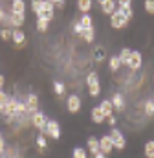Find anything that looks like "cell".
<instances>
[{
    "label": "cell",
    "instance_id": "2e32d148",
    "mask_svg": "<svg viewBox=\"0 0 154 158\" xmlns=\"http://www.w3.org/2000/svg\"><path fill=\"white\" fill-rule=\"evenodd\" d=\"M86 143H88V151H90L92 155H95V153H99V151H101V149H99V140H97L95 136H90Z\"/></svg>",
    "mask_w": 154,
    "mask_h": 158
},
{
    "label": "cell",
    "instance_id": "ffe728a7",
    "mask_svg": "<svg viewBox=\"0 0 154 158\" xmlns=\"http://www.w3.org/2000/svg\"><path fill=\"white\" fill-rule=\"evenodd\" d=\"M81 37L84 42H92L94 37H95V31H94V28H84L83 30V33H81Z\"/></svg>",
    "mask_w": 154,
    "mask_h": 158
},
{
    "label": "cell",
    "instance_id": "7c38bea8",
    "mask_svg": "<svg viewBox=\"0 0 154 158\" xmlns=\"http://www.w3.org/2000/svg\"><path fill=\"white\" fill-rule=\"evenodd\" d=\"M90 118H92V121L94 123H97V125H101L103 121H105V114H103V110L99 109V107H94L92 110H90Z\"/></svg>",
    "mask_w": 154,
    "mask_h": 158
},
{
    "label": "cell",
    "instance_id": "4dcf8cb0",
    "mask_svg": "<svg viewBox=\"0 0 154 158\" xmlns=\"http://www.w3.org/2000/svg\"><path fill=\"white\" fill-rule=\"evenodd\" d=\"M53 90H55V94H57V96H63L66 88H64V85H63L61 81H55V83H53Z\"/></svg>",
    "mask_w": 154,
    "mask_h": 158
},
{
    "label": "cell",
    "instance_id": "d6a6232c",
    "mask_svg": "<svg viewBox=\"0 0 154 158\" xmlns=\"http://www.w3.org/2000/svg\"><path fill=\"white\" fill-rule=\"evenodd\" d=\"M74 158H86V151L83 147H75L74 149Z\"/></svg>",
    "mask_w": 154,
    "mask_h": 158
},
{
    "label": "cell",
    "instance_id": "83f0119b",
    "mask_svg": "<svg viewBox=\"0 0 154 158\" xmlns=\"http://www.w3.org/2000/svg\"><path fill=\"white\" fill-rule=\"evenodd\" d=\"M42 4H44V0H31V9H33V13L35 15H40V9H42Z\"/></svg>",
    "mask_w": 154,
    "mask_h": 158
},
{
    "label": "cell",
    "instance_id": "ee69618b",
    "mask_svg": "<svg viewBox=\"0 0 154 158\" xmlns=\"http://www.w3.org/2000/svg\"><path fill=\"white\" fill-rule=\"evenodd\" d=\"M97 2H99V4H105V2H107V0H97Z\"/></svg>",
    "mask_w": 154,
    "mask_h": 158
},
{
    "label": "cell",
    "instance_id": "9a60e30c",
    "mask_svg": "<svg viewBox=\"0 0 154 158\" xmlns=\"http://www.w3.org/2000/svg\"><path fill=\"white\" fill-rule=\"evenodd\" d=\"M24 9H26L24 0H13V2H11V11H13V13H17V15H24Z\"/></svg>",
    "mask_w": 154,
    "mask_h": 158
},
{
    "label": "cell",
    "instance_id": "603a6c76",
    "mask_svg": "<svg viewBox=\"0 0 154 158\" xmlns=\"http://www.w3.org/2000/svg\"><path fill=\"white\" fill-rule=\"evenodd\" d=\"M48 24H50V20H48V19H42V17H38V19H37V30H38V31H42V33H44V31L48 30Z\"/></svg>",
    "mask_w": 154,
    "mask_h": 158
},
{
    "label": "cell",
    "instance_id": "277c9868",
    "mask_svg": "<svg viewBox=\"0 0 154 158\" xmlns=\"http://www.w3.org/2000/svg\"><path fill=\"white\" fill-rule=\"evenodd\" d=\"M44 134H50L53 140H59L61 138V127L55 119H48V125H46V132Z\"/></svg>",
    "mask_w": 154,
    "mask_h": 158
},
{
    "label": "cell",
    "instance_id": "8992f818",
    "mask_svg": "<svg viewBox=\"0 0 154 158\" xmlns=\"http://www.w3.org/2000/svg\"><path fill=\"white\" fill-rule=\"evenodd\" d=\"M66 107H68V112L70 114H75L81 110V98L75 96V94H72L68 99H66Z\"/></svg>",
    "mask_w": 154,
    "mask_h": 158
},
{
    "label": "cell",
    "instance_id": "f35d334b",
    "mask_svg": "<svg viewBox=\"0 0 154 158\" xmlns=\"http://www.w3.org/2000/svg\"><path fill=\"white\" fill-rule=\"evenodd\" d=\"M4 149H6V143H4V138L0 134V153H4Z\"/></svg>",
    "mask_w": 154,
    "mask_h": 158
},
{
    "label": "cell",
    "instance_id": "ab89813d",
    "mask_svg": "<svg viewBox=\"0 0 154 158\" xmlns=\"http://www.w3.org/2000/svg\"><path fill=\"white\" fill-rule=\"evenodd\" d=\"M4 20H6V13H4V9L0 7V24H2Z\"/></svg>",
    "mask_w": 154,
    "mask_h": 158
},
{
    "label": "cell",
    "instance_id": "5b68a950",
    "mask_svg": "<svg viewBox=\"0 0 154 158\" xmlns=\"http://www.w3.org/2000/svg\"><path fill=\"white\" fill-rule=\"evenodd\" d=\"M6 24H9V26H13V30H18V26H22V22H24V15H17V13H9V15H6V20H4Z\"/></svg>",
    "mask_w": 154,
    "mask_h": 158
},
{
    "label": "cell",
    "instance_id": "44dd1931",
    "mask_svg": "<svg viewBox=\"0 0 154 158\" xmlns=\"http://www.w3.org/2000/svg\"><path fill=\"white\" fill-rule=\"evenodd\" d=\"M77 7L86 15V13L92 9V0H77Z\"/></svg>",
    "mask_w": 154,
    "mask_h": 158
},
{
    "label": "cell",
    "instance_id": "8d00e7d4",
    "mask_svg": "<svg viewBox=\"0 0 154 158\" xmlns=\"http://www.w3.org/2000/svg\"><path fill=\"white\" fill-rule=\"evenodd\" d=\"M83 30H84V28L81 26V22H75V26H74V31H75V33H79V35H81V33H83Z\"/></svg>",
    "mask_w": 154,
    "mask_h": 158
},
{
    "label": "cell",
    "instance_id": "e575fe53",
    "mask_svg": "<svg viewBox=\"0 0 154 158\" xmlns=\"http://www.w3.org/2000/svg\"><path fill=\"white\" fill-rule=\"evenodd\" d=\"M117 6L119 9H128L132 6V0H117Z\"/></svg>",
    "mask_w": 154,
    "mask_h": 158
},
{
    "label": "cell",
    "instance_id": "4fadbf2b",
    "mask_svg": "<svg viewBox=\"0 0 154 158\" xmlns=\"http://www.w3.org/2000/svg\"><path fill=\"white\" fill-rule=\"evenodd\" d=\"M112 105H114L116 110H125V98H123V94H119V92H116L114 96H112Z\"/></svg>",
    "mask_w": 154,
    "mask_h": 158
},
{
    "label": "cell",
    "instance_id": "b9f144b4",
    "mask_svg": "<svg viewBox=\"0 0 154 158\" xmlns=\"http://www.w3.org/2000/svg\"><path fill=\"white\" fill-rule=\"evenodd\" d=\"M94 158H107V155H103V153L99 151V153H95V155H94Z\"/></svg>",
    "mask_w": 154,
    "mask_h": 158
},
{
    "label": "cell",
    "instance_id": "52a82bcc",
    "mask_svg": "<svg viewBox=\"0 0 154 158\" xmlns=\"http://www.w3.org/2000/svg\"><path fill=\"white\" fill-rule=\"evenodd\" d=\"M53 9H55L53 2H51V0H44V4H42V9H40V15H38V17L51 20V19H53ZM38 17H37V19H38Z\"/></svg>",
    "mask_w": 154,
    "mask_h": 158
},
{
    "label": "cell",
    "instance_id": "60d3db41",
    "mask_svg": "<svg viewBox=\"0 0 154 158\" xmlns=\"http://www.w3.org/2000/svg\"><path fill=\"white\" fill-rule=\"evenodd\" d=\"M107 121H108V125H112V127L116 125V118H114V116H110V118H107Z\"/></svg>",
    "mask_w": 154,
    "mask_h": 158
},
{
    "label": "cell",
    "instance_id": "7bdbcfd3",
    "mask_svg": "<svg viewBox=\"0 0 154 158\" xmlns=\"http://www.w3.org/2000/svg\"><path fill=\"white\" fill-rule=\"evenodd\" d=\"M4 81H6V79H4V76H0V90L4 88Z\"/></svg>",
    "mask_w": 154,
    "mask_h": 158
},
{
    "label": "cell",
    "instance_id": "1f68e13d",
    "mask_svg": "<svg viewBox=\"0 0 154 158\" xmlns=\"http://www.w3.org/2000/svg\"><path fill=\"white\" fill-rule=\"evenodd\" d=\"M46 145H48V143H46V138H44V134L40 132V136L37 138V147L40 149V151H42V153H44V149H46Z\"/></svg>",
    "mask_w": 154,
    "mask_h": 158
},
{
    "label": "cell",
    "instance_id": "f1b7e54d",
    "mask_svg": "<svg viewBox=\"0 0 154 158\" xmlns=\"http://www.w3.org/2000/svg\"><path fill=\"white\" fill-rule=\"evenodd\" d=\"M79 22H81V26H83V28H94V26H92V17H90L88 13H86V15H83Z\"/></svg>",
    "mask_w": 154,
    "mask_h": 158
},
{
    "label": "cell",
    "instance_id": "ba28073f",
    "mask_svg": "<svg viewBox=\"0 0 154 158\" xmlns=\"http://www.w3.org/2000/svg\"><path fill=\"white\" fill-rule=\"evenodd\" d=\"M99 149H101V153L103 155H110L112 153V149H114V143H112V138L107 134V136H103L101 140H99Z\"/></svg>",
    "mask_w": 154,
    "mask_h": 158
},
{
    "label": "cell",
    "instance_id": "d590c367",
    "mask_svg": "<svg viewBox=\"0 0 154 158\" xmlns=\"http://www.w3.org/2000/svg\"><path fill=\"white\" fill-rule=\"evenodd\" d=\"M0 39H2V40H7V39H11V31H9L7 28H4V30H0Z\"/></svg>",
    "mask_w": 154,
    "mask_h": 158
},
{
    "label": "cell",
    "instance_id": "8fae6325",
    "mask_svg": "<svg viewBox=\"0 0 154 158\" xmlns=\"http://www.w3.org/2000/svg\"><path fill=\"white\" fill-rule=\"evenodd\" d=\"M11 40L17 44V46H24L26 44V35H24V31L18 28V30H13L11 31Z\"/></svg>",
    "mask_w": 154,
    "mask_h": 158
},
{
    "label": "cell",
    "instance_id": "ac0fdd59",
    "mask_svg": "<svg viewBox=\"0 0 154 158\" xmlns=\"http://www.w3.org/2000/svg\"><path fill=\"white\" fill-rule=\"evenodd\" d=\"M101 9H103V13L112 15V13L116 11V0H107L105 4H101Z\"/></svg>",
    "mask_w": 154,
    "mask_h": 158
},
{
    "label": "cell",
    "instance_id": "cb8c5ba5",
    "mask_svg": "<svg viewBox=\"0 0 154 158\" xmlns=\"http://www.w3.org/2000/svg\"><path fill=\"white\" fill-rule=\"evenodd\" d=\"M97 83H99V76H97V72H90V74L86 76V85H88V86L97 85Z\"/></svg>",
    "mask_w": 154,
    "mask_h": 158
},
{
    "label": "cell",
    "instance_id": "3957f363",
    "mask_svg": "<svg viewBox=\"0 0 154 158\" xmlns=\"http://www.w3.org/2000/svg\"><path fill=\"white\" fill-rule=\"evenodd\" d=\"M31 123H33V127L40 131L42 134L46 132V125H48V118H46V114H42V112H35L33 116H31Z\"/></svg>",
    "mask_w": 154,
    "mask_h": 158
},
{
    "label": "cell",
    "instance_id": "e0dca14e",
    "mask_svg": "<svg viewBox=\"0 0 154 158\" xmlns=\"http://www.w3.org/2000/svg\"><path fill=\"white\" fill-rule=\"evenodd\" d=\"M94 59H95L97 63H103V61L107 59V50H105V46H97V48H95V52H94Z\"/></svg>",
    "mask_w": 154,
    "mask_h": 158
},
{
    "label": "cell",
    "instance_id": "6da1fadb",
    "mask_svg": "<svg viewBox=\"0 0 154 158\" xmlns=\"http://www.w3.org/2000/svg\"><path fill=\"white\" fill-rule=\"evenodd\" d=\"M110 24H112V28L116 30H121V28H127V24H128V19L125 17V13L123 11H114L112 15H110Z\"/></svg>",
    "mask_w": 154,
    "mask_h": 158
},
{
    "label": "cell",
    "instance_id": "836d02e7",
    "mask_svg": "<svg viewBox=\"0 0 154 158\" xmlns=\"http://www.w3.org/2000/svg\"><path fill=\"white\" fill-rule=\"evenodd\" d=\"M145 11L149 15H154V0H145Z\"/></svg>",
    "mask_w": 154,
    "mask_h": 158
},
{
    "label": "cell",
    "instance_id": "9c48e42d",
    "mask_svg": "<svg viewBox=\"0 0 154 158\" xmlns=\"http://www.w3.org/2000/svg\"><path fill=\"white\" fill-rule=\"evenodd\" d=\"M141 63H143V59H141V53L132 50V55H130V59H128V64H127V66H128L130 70H140Z\"/></svg>",
    "mask_w": 154,
    "mask_h": 158
},
{
    "label": "cell",
    "instance_id": "7402d4cb",
    "mask_svg": "<svg viewBox=\"0 0 154 158\" xmlns=\"http://www.w3.org/2000/svg\"><path fill=\"white\" fill-rule=\"evenodd\" d=\"M110 70L112 72H117L121 68V61H119V55H110V63H108Z\"/></svg>",
    "mask_w": 154,
    "mask_h": 158
},
{
    "label": "cell",
    "instance_id": "d6986e66",
    "mask_svg": "<svg viewBox=\"0 0 154 158\" xmlns=\"http://www.w3.org/2000/svg\"><path fill=\"white\" fill-rule=\"evenodd\" d=\"M130 55H132V50H130V48H123V50L119 52V61H121V64H128Z\"/></svg>",
    "mask_w": 154,
    "mask_h": 158
},
{
    "label": "cell",
    "instance_id": "30bf717a",
    "mask_svg": "<svg viewBox=\"0 0 154 158\" xmlns=\"http://www.w3.org/2000/svg\"><path fill=\"white\" fill-rule=\"evenodd\" d=\"M26 105H28V112L30 116H33L35 112H38V98L35 94H28V99H26Z\"/></svg>",
    "mask_w": 154,
    "mask_h": 158
},
{
    "label": "cell",
    "instance_id": "f546056e",
    "mask_svg": "<svg viewBox=\"0 0 154 158\" xmlns=\"http://www.w3.org/2000/svg\"><path fill=\"white\" fill-rule=\"evenodd\" d=\"M88 94H90L92 98H97V96L101 94V85L97 83V85H92V86H88Z\"/></svg>",
    "mask_w": 154,
    "mask_h": 158
},
{
    "label": "cell",
    "instance_id": "484cf974",
    "mask_svg": "<svg viewBox=\"0 0 154 158\" xmlns=\"http://www.w3.org/2000/svg\"><path fill=\"white\" fill-rule=\"evenodd\" d=\"M7 99H9V96L4 92V90H0V112L4 114V110H6V105H7Z\"/></svg>",
    "mask_w": 154,
    "mask_h": 158
},
{
    "label": "cell",
    "instance_id": "d4e9b609",
    "mask_svg": "<svg viewBox=\"0 0 154 158\" xmlns=\"http://www.w3.org/2000/svg\"><path fill=\"white\" fill-rule=\"evenodd\" d=\"M145 156L154 158V140H149V142L145 143Z\"/></svg>",
    "mask_w": 154,
    "mask_h": 158
},
{
    "label": "cell",
    "instance_id": "4316f807",
    "mask_svg": "<svg viewBox=\"0 0 154 158\" xmlns=\"http://www.w3.org/2000/svg\"><path fill=\"white\" fill-rule=\"evenodd\" d=\"M143 107H145V114L147 116H154V99H147Z\"/></svg>",
    "mask_w": 154,
    "mask_h": 158
},
{
    "label": "cell",
    "instance_id": "7a4b0ae2",
    "mask_svg": "<svg viewBox=\"0 0 154 158\" xmlns=\"http://www.w3.org/2000/svg\"><path fill=\"white\" fill-rule=\"evenodd\" d=\"M108 136L112 138L114 149H119V151H123V149H125V145H127V140H125V136H123V132H121L119 129H112Z\"/></svg>",
    "mask_w": 154,
    "mask_h": 158
},
{
    "label": "cell",
    "instance_id": "74e56055",
    "mask_svg": "<svg viewBox=\"0 0 154 158\" xmlns=\"http://www.w3.org/2000/svg\"><path fill=\"white\" fill-rule=\"evenodd\" d=\"M51 2H53V6H59V7L64 6V0H51Z\"/></svg>",
    "mask_w": 154,
    "mask_h": 158
},
{
    "label": "cell",
    "instance_id": "5bb4252c",
    "mask_svg": "<svg viewBox=\"0 0 154 158\" xmlns=\"http://www.w3.org/2000/svg\"><path fill=\"white\" fill-rule=\"evenodd\" d=\"M99 109L103 110L105 118H110V116H112V112H114V105H112V101H110V99H103V101H101V105H99Z\"/></svg>",
    "mask_w": 154,
    "mask_h": 158
}]
</instances>
